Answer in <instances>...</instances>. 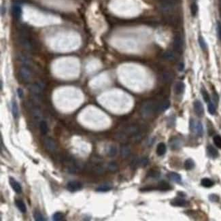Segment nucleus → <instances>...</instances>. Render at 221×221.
<instances>
[{
    "instance_id": "19",
    "label": "nucleus",
    "mask_w": 221,
    "mask_h": 221,
    "mask_svg": "<svg viewBox=\"0 0 221 221\" xmlns=\"http://www.w3.org/2000/svg\"><path fill=\"white\" fill-rule=\"evenodd\" d=\"M195 166V161L192 159H188L184 162V167L187 170H191Z\"/></svg>"
},
{
    "instance_id": "13",
    "label": "nucleus",
    "mask_w": 221,
    "mask_h": 221,
    "mask_svg": "<svg viewBox=\"0 0 221 221\" xmlns=\"http://www.w3.org/2000/svg\"><path fill=\"white\" fill-rule=\"evenodd\" d=\"M166 150H167V148L164 143L161 142L157 145V155H159V156H163V155H164L165 154Z\"/></svg>"
},
{
    "instance_id": "8",
    "label": "nucleus",
    "mask_w": 221,
    "mask_h": 221,
    "mask_svg": "<svg viewBox=\"0 0 221 221\" xmlns=\"http://www.w3.org/2000/svg\"><path fill=\"white\" fill-rule=\"evenodd\" d=\"M207 154L208 156L212 159H215L218 156V152L217 150L212 145L208 146L207 147Z\"/></svg>"
},
{
    "instance_id": "23",
    "label": "nucleus",
    "mask_w": 221,
    "mask_h": 221,
    "mask_svg": "<svg viewBox=\"0 0 221 221\" xmlns=\"http://www.w3.org/2000/svg\"><path fill=\"white\" fill-rule=\"evenodd\" d=\"M40 130L41 133L43 135L46 134L49 131V128H48V125L46 121L44 120H42L40 123Z\"/></svg>"
},
{
    "instance_id": "16",
    "label": "nucleus",
    "mask_w": 221,
    "mask_h": 221,
    "mask_svg": "<svg viewBox=\"0 0 221 221\" xmlns=\"http://www.w3.org/2000/svg\"><path fill=\"white\" fill-rule=\"evenodd\" d=\"M163 57V59L167 60L168 61H173L175 59V55L172 51H166L164 52Z\"/></svg>"
},
{
    "instance_id": "12",
    "label": "nucleus",
    "mask_w": 221,
    "mask_h": 221,
    "mask_svg": "<svg viewBox=\"0 0 221 221\" xmlns=\"http://www.w3.org/2000/svg\"><path fill=\"white\" fill-rule=\"evenodd\" d=\"M168 178L172 181L176 182V183H180L182 181V178L180 175L177 174L175 172H171L169 174L167 175Z\"/></svg>"
},
{
    "instance_id": "18",
    "label": "nucleus",
    "mask_w": 221,
    "mask_h": 221,
    "mask_svg": "<svg viewBox=\"0 0 221 221\" xmlns=\"http://www.w3.org/2000/svg\"><path fill=\"white\" fill-rule=\"evenodd\" d=\"M130 152L131 150L128 146L124 145L120 148V155H121V156L122 157L124 158L127 157L130 155Z\"/></svg>"
},
{
    "instance_id": "40",
    "label": "nucleus",
    "mask_w": 221,
    "mask_h": 221,
    "mask_svg": "<svg viewBox=\"0 0 221 221\" xmlns=\"http://www.w3.org/2000/svg\"><path fill=\"white\" fill-rule=\"evenodd\" d=\"M217 32L219 38L221 40V23L220 22H218L217 24Z\"/></svg>"
},
{
    "instance_id": "43",
    "label": "nucleus",
    "mask_w": 221,
    "mask_h": 221,
    "mask_svg": "<svg viewBox=\"0 0 221 221\" xmlns=\"http://www.w3.org/2000/svg\"><path fill=\"white\" fill-rule=\"evenodd\" d=\"M0 82H1V90H2L3 89V81H2V80H1Z\"/></svg>"
},
{
    "instance_id": "24",
    "label": "nucleus",
    "mask_w": 221,
    "mask_h": 221,
    "mask_svg": "<svg viewBox=\"0 0 221 221\" xmlns=\"http://www.w3.org/2000/svg\"><path fill=\"white\" fill-rule=\"evenodd\" d=\"M112 189V187L109 184H102L98 187L96 190L98 192H107Z\"/></svg>"
},
{
    "instance_id": "21",
    "label": "nucleus",
    "mask_w": 221,
    "mask_h": 221,
    "mask_svg": "<svg viewBox=\"0 0 221 221\" xmlns=\"http://www.w3.org/2000/svg\"><path fill=\"white\" fill-rule=\"evenodd\" d=\"M170 146L172 148V149H179L180 146V142L179 139H178L176 137L173 138L172 140H170Z\"/></svg>"
},
{
    "instance_id": "42",
    "label": "nucleus",
    "mask_w": 221,
    "mask_h": 221,
    "mask_svg": "<svg viewBox=\"0 0 221 221\" xmlns=\"http://www.w3.org/2000/svg\"><path fill=\"white\" fill-rule=\"evenodd\" d=\"M5 13H6V7H5L4 6H1V14L3 16V15L5 14Z\"/></svg>"
},
{
    "instance_id": "30",
    "label": "nucleus",
    "mask_w": 221,
    "mask_h": 221,
    "mask_svg": "<svg viewBox=\"0 0 221 221\" xmlns=\"http://www.w3.org/2000/svg\"><path fill=\"white\" fill-rule=\"evenodd\" d=\"M117 154V149L114 146H111L108 150V155L110 157H114Z\"/></svg>"
},
{
    "instance_id": "32",
    "label": "nucleus",
    "mask_w": 221,
    "mask_h": 221,
    "mask_svg": "<svg viewBox=\"0 0 221 221\" xmlns=\"http://www.w3.org/2000/svg\"><path fill=\"white\" fill-rule=\"evenodd\" d=\"M163 78H164L165 81L169 82L172 81L173 78H174V76H173V74H172V73L166 72V73H165L164 75H163Z\"/></svg>"
},
{
    "instance_id": "25",
    "label": "nucleus",
    "mask_w": 221,
    "mask_h": 221,
    "mask_svg": "<svg viewBox=\"0 0 221 221\" xmlns=\"http://www.w3.org/2000/svg\"><path fill=\"white\" fill-rule=\"evenodd\" d=\"M153 109H154L153 105L152 104H150V103H149V104H147L146 105H145V106L144 107V109H143V110H144V112L145 113V114L146 115H148V114H150V113L152 112Z\"/></svg>"
},
{
    "instance_id": "39",
    "label": "nucleus",
    "mask_w": 221,
    "mask_h": 221,
    "mask_svg": "<svg viewBox=\"0 0 221 221\" xmlns=\"http://www.w3.org/2000/svg\"><path fill=\"white\" fill-rule=\"evenodd\" d=\"M17 95H18V96L19 98H22L23 97V95H24V93H23V91H22V89H21V88H19V89H17Z\"/></svg>"
},
{
    "instance_id": "1",
    "label": "nucleus",
    "mask_w": 221,
    "mask_h": 221,
    "mask_svg": "<svg viewBox=\"0 0 221 221\" xmlns=\"http://www.w3.org/2000/svg\"><path fill=\"white\" fill-rule=\"evenodd\" d=\"M173 46L175 51L178 52H180L183 49L184 46V40H183L182 37L180 35H176L174 37V42H173Z\"/></svg>"
},
{
    "instance_id": "15",
    "label": "nucleus",
    "mask_w": 221,
    "mask_h": 221,
    "mask_svg": "<svg viewBox=\"0 0 221 221\" xmlns=\"http://www.w3.org/2000/svg\"><path fill=\"white\" fill-rule=\"evenodd\" d=\"M170 106V102L169 100H165V101L163 102L161 104L159 105V106L157 107V111L159 112H164L165 110H167L169 108Z\"/></svg>"
},
{
    "instance_id": "10",
    "label": "nucleus",
    "mask_w": 221,
    "mask_h": 221,
    "mask_svg": "<svg viewBox=\"0 0 221 221\" xmlns=\"http://www.w3.org/2000/svg\"><path fill=\"white\" fill-rule=\"evenodd\" d=\"M44 144L46 149L51 151H54L56 149V144L51 138H47L44 140Z\"/></svg>"
},
{
    "instance_id": "38",
    "label": "nucleus",
    "mask_w": 221,
    "mask_h": 221,
    "mask_svg": "<svg viewBox=\"0 0 221 221\" xmlns=\"http://www.w3.org/2000/svg\"><path fill=\"white\" fill-rule=\"evenodd\" d=\"M149 175H150V176H151V177L157 178L159 176V172H158L157 171H150Z\"/></svg>"
},
{
    "instance_id": "17",
    "label": "nucleus",
    "mask_w": 221,
    "mask_h": 221,
    "mask_svg": "<svg viewBox=\"0 0 221 221\" xmlns=\"http://www.w3.org/2000/svg\"><path fill=\"white\" fill-rule=\"evenodd\" d=\"M15 204H16L17 208H18V209L19 210L20 212H22V213H25L26 212V211H27L26 205L22 200L16 199V201H15Z\"/></svg>"
},
{
    "instance_id": "7",
    "label": "nucleus",
    "mask_w": 221,
    "mask_h": 221,
    "mask_svg": "<svg viewBox=\"0 0 221 221\" xmlns=\"http://www.w3.org/2000/svg\"><path fill=\"white\" fill-rule=\"evenodd\" d=\"M12 15H13L14 18L16 20L20 19L21 16V8L19 5L15 4L13 5L12 8Z\"/></svg>"
},
{
    "instance_id": "29",
    "label": "nucleus",
    "mask_w": 221,
    "mask_h": 221,
    "mask_svg": "<svg viewBox=\"0 0 221 221\" xmlns=\"http://www.w3.org/2000/svg\"><path fill=\"white\" fill-rule=\"evenodd\" d=\"M199 44L201 49H202L203 51H205V50L207 49V44L205 43V40L201 36L199 37Z\"/></svg>"
},
{
    "instance_id": "4",
    "label": "nucleus",
    "mask_w": 221,
    "mask_h": 221,
    "mask_svg": "<svg viewBox=\"0 0 221 221\" xmlns=\"http://www.w3.org/2000/svg\"><path fill=\"white\" fill-rule=\"evenodd\" d=\"M9 183L15 193H16L17 194H20L22 193V187L21 184L18 181H16L14 178H9Z\"/></svg>"
},
{
    "instance_id": "41",
    "label": "nucleus",
    "mask_w": 221,
    "mask_h": 221,
    "mask_svg": "<svg viewBox=\"0 0 221 221\" xmlns=\"http://www.w3.org/2000/svg\"><path fill=\"white\" fill-rule=\"evenodd\" d=\"M184 69V65L183 63H180L179 64V65H178V69L180 70V72L183 71V69Z\"/></svg>"
},
{
    "instance_id": "11",
    "label": "nucleus",
    "mask_w": 221,
    "mask_h": 221,
    "mask_svg": "<svg viewBox=\"0 0 221 221\" xmlns=\"http://www.w3.org/2000/svg\"><path fill=\"white\" fill-rule=\"evenodd\" d=\"M12 114L14 119L19 117V107L15 99H12Z\"/></svg>"
},
{
    "instance_id": "27",
    "label": "nucleus",
    "mask_w": 221,
    "mask_h": 221,
    "mask_svg": "<svg viewBox=\"0 0 221 221\" xmlns=\"http://www.w3.org/2000/svg\"><path fill=\"white\" fill-rule=\"evenodd\" d=\"M64 214L61 212H56L52 215V219L55 221H59L64 219Z\"/></svg>"
},
{
    "instance_id": "20",
    "label": "nucleus",
    "mask_w": 221,
    "mask_h": 221,
    "mask_svg": "<svg viewBox=\"0 0 221 221\" xmlns=\"http://www.w3.org/2000/svg\"><path fill=\"white\" fill-rule=\"evenodd\" d=\"M158 189L161 190H169L170 189H172V188L170 186V184H168L167 182H166L165 181H161L159 183Z\"/></svg>"
},
{
    "instance_id": "6",
    "label": "nucleus",
    "mask_w": 221,
    "mask_h": 221,
    "mask_svg": "<svg viewBox=\"0 0 221 221\" xmlns=\"http://www.w3.org/2000/svg\"><path fill=\"white\" fill-rule=\"evenodd\" d=\"M187 201L180 197L175 198L174 199H173L172 202H171V205H174V206H176V207L185 206V205H187Z\"/></svg>"
},
{
    "instance_id": "14",
    "label": "nucleus",
    "mask_w": 221,
    "mask_h": 221,
    "mask_svg": "<svg viewBox=\"0 0 221 221\" xmlns=\"http://www.w3.org/2000/svg\"><path fill=\"white\" fill-rule=\"evenodd\" d=\"M184 84L182 82H178L175 85L174 91L175 94L177 95H180L183 93V92L184 91Z\"/></svg>"
},
{
    "instance_id": "33",
    "label": "nucleus",
    "mask_w": 221,
    "mask_h": 221,
    "mask_svg": "<svg viewBox=\"0 0 221 221\" xmlns=\"http://www.w3.org/2000/svg\"><path fill=\"white\" fill-rule=\"evenodd\" d=\"M198 11V7L195 3H193L190 5V12L193 16H195Z\"/></svg>"
},
{
    "instance_id": "34",
    "label": "nucleus",
    "mask_w": 221,
    "mask_h": 221,
    "mask_svg": "<svg viewBox=\"0 0 221 221\" xmlns=\"http://www.w3.org/2000/svg\"><path fill=\"white\" fill-rule=\"evenodd\" d=\"M208 112L210 114L214 115L216 113V106L215 105L213 104L212 102H209V104H208Z\"/></svg>"
},
{
    "instance_id": "22",
    "label": "nucleus",
    "mask_w": 221,
    "mask_h": 221,
    "mask_svg": "<svg viewBox=\"0 0 221 221\" xmlns=\"http://www.w3.org/2000/svg\"><path fill=\"white\" fill-rule=\"evenodd\" d=\"M201 184L203 187L205 188H210L214 185V182L212 180L209 179V178H203L201 181Z\"/></svg>"
},
{
    "instance_id": "3",
    "label": "nucleus",
    "mask_w": 221,
    "mask_h": 221,
    "mask_svg": "<svg viewBox=\"0 0 221 221\" xmlns=\"http://www.w3.org/2000/svg\"><path fill=\"white\" fill-rule=\"evenodd\" d=\"M193 107H194V110L196 114L199 117H202L204 114V108H203L202 103L199 100H196L193 104Z\"/></svg>"
},
{
    "instance_id": "9",
    "label": "nucleus",
    "mask_w": 221,
    "mask_h": 221,
    "mask_svg": "<svg viewBox=\"0 0 221 221\" xmlns=\"http://www.w3.org/2000/svg\"><path fill=\"white\" fill-rule=\"evenodd\" d=\"M20 75L21 77L22 78V80H24L25 81H27L30 79L31 77V73H30L29 70L27 68V67H22L20 69Z\"/></svg>"
},
{
    "instance_id": "2",
    "label": "nucleus",
    "mask_w": 221,
    "mask_h": 221,
    "mask_svg": "<svg viewBox=\"0 0 221 221\" xmlns=\"http://www.w3.org/2000/svg\"><path fill=\"white\" fill-rule=\"evenodd\" d=\"M190 129L192 131H195L197 133V134L199 136H202L203 133L202 124L200 122H198L197 123H195L194 120L193 119L190 120Z\"/></svg>"
},
{
    "instance_id": "37",
    "label": "nucleus",
    "mask_w": 221,
    "mask_h": 221,
    "mask_svg": "<svg viewBox=\"0 0 221 221\" xmlns=\"http://www.w3.org/2000/svg\"><path fill=\"white\" fill-rule=\"evenodd\" d=\"M148 163H149V159H146V158H143V159L140 160V162H138V163H140V165H142V167L146 166Z\"/></svg>"
},
{
    "instance_id": "36",
    "label": "nucleus",
    "mask_w": 221,
    "mask_h": 221,
    "mask_svg": "<svg viewBox=\"0 0 221 221\" xmlns=\"http://www.w3.org/2000/svg\"><path fill=\"white\" fill-rule=\"evenodd\" d=\"M209 199L212 202H218V200H219V197H218V196L217 195L212 194V195H210Z\"/></svg>"
},
{
    "instance_id": "35",
    "label": "nucleus",
    "mask_w": 221,
    "mask_h": 221,
    "mask_svg": "<svg viewBox=\"0 0 221 221\" xmlns=\"http://www.w3.org/2000/svg\"><path fill=\"white\" fill-rule=\"evenodd\" d=\"M214 142L216 146L218 147V149H221V137L220 135H216L214 137Z\"/></svg>"
},
{
    "instance_id": "5",
    "label": "nucleus",
    "mask_w": 221,
    "mask_h": 221,
    "mask_svg": "<svg viewBox=\"0 0 221 221\" xmlns=\"http://www.w3.org/2000/svg\"><path fill=\"white\" fill-rule=\"evenodd\" d=\"M82 185L78 181H70L67 184V189L71 192L78 191L82 189Z\"/></svg>"
},
{
    "instance_id": "26",
    "label": "nucleus",
    "mask_w": 221,
    "mask_h": 221,
    "mask_svg": "<svg viewBox=\"0 0 221 221\" xmlns=\"http://www.w3.org/2000/svg\"><path fill=\"white\" fill-rule=\"evenodd\" d=\"M33 215H34V218L35 220H37V221L45 220V218L43 217V215H42L40 212H38V211H35Z\"/></svg>"
},
{
    "instance_id": "28",
    "label": "nucleus",
    "mask_w": 221,
    "mask_h": 221,
    "mask_svg": "<svg viewBox=\"0 0 221 221\" xmlns=\"http://www.w3.org/2000/svg\"><path fill=\"white\" fill-rule=\"evenodd\" d=\"M119 169V165H117L116 163L115 162H111L109 163L108 165V169L110 171V172H115Z\"/></svg>"
},
{
    "instance_id": "31",
    "label": "nucleus",
    "mask_w": 221,
    "mask_h": 221,
    "mask_svg": "<svg viewBox=\"0 0 221 221\" xmlns=\"http://www.w3.org/2000/svg\"><path fill=\"white\" fill-rule=\"evenodd\" d=\"M202 95L203 96V99L204 101L207 103H209L210 102V95L208 94V93L206 91V90H205L204 89H202Z\"/></svg>"
}]
</instances>
